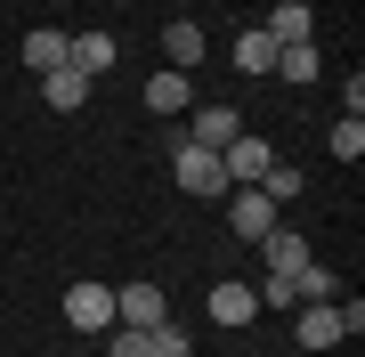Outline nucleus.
<instances>
[{"mask_svg":"<svg viewBox=\"0 0 365 357\" xmlns=\"http://www.w3.org/2000/svg\"><path fill=\"white\" fill-rule=\"evenodd\" d=\"M170 171H179V187H187V195H203V203H220V195H227V171H220V155H211V146L170 138Z\"/></svg>","mask_w":365,"mask_h":357,"instance_id":"f257e3e1","label":"nucleus"},{"mask_svg":"<svg viewBox=\"0 0 365 357\" xmlns=\"http://www.w3.org/2000/svg\"><path fill=\"white\" fill-rule=\"evenodd\" d=\"M106 357H155V349H146L138 325H114V333H106Z\"/></svg>","mask_w":365,"mask_h":357,"instance_id":"412c9836","label":"nucleus"},{"mask_svg":"<svg viewBox=\"0 0 365 357\" xmlns=\"http://www.w3.org/2000/svg\"><path fill=\"white\" fill-rule=\"evenodd\" d=\"M146 349H155V357H187V349H195V333H187V325H146Z\"/></svg>","mask_w":365,"mask_h":357,"instance_id":"6ab92c4d","label":"nucleus"},{"mask_svg":"<svg viewBox=\"0 0 365 357\" xmlns=\"http://www.w3.org/2000/svg\"><path fill=\"white\" fill-rule=\"evenodd\" d=\"M333 155H341V162H357V155H365V122H357V114H341V122H333Z\"/></svg>","mask_w":365,"mask_h":357,"instance_id":"aec40b11","label":"nucleus"},{"mask_svg":"<svg viewBox=\"0 0 365 357\" xmlns=\"http://www.w3.org/2000/svg\"><path fill=\"white\" fill-rule=\"evenodd\" d=\"M252 292H260V309H300V292H292L284 276H260V284H252Z\"/></svg>","mask_w":365,"mask_h":357,"instance_id":"4be33fe9","label":"nucleus"},{"mask_svg":"<svg viewBox=\"0 0 365 357\" xmlns=\"http://www.w3.org/2000/svg\"><path fill=\"white\" fill-rule=\"evenodd\" d=\"M57 66H66V33H57V25H33L25 33V73H57Z\"/></svg>","mask_w":365,"mask_h":357,"instance_id":"4468645a","label":"nucleus"},{"mask_svg":"<svg viewBox=\"0 0 365 357\" xmlns=\"http://www.w3.org/2000/svg\"><path fill=\"white\" fill-rule=\"evenodd\" d=\"M260 260H268V276H284V284H292V276H300V268H309V260H317V252H309V236H292V227H284V219H276V227H268V236H260Z\"/></svg>","mask_w":365,"mask_h":357,"instance_id":"39448f33","label":"nucleus"},{"mask_svg":"<svg viewBox=\"0 0 365 357\" xmlns=\"http://www.w3.org/2000/svg\"><path fill=\"white\" fill-rule=\"evenodd\" d=\"M227 227H235L244 244H260L268 227H276V203L260 195V187H227Z\"/></svg>","mask_w":365,"mask_h":357,"instance_id":"20e7f679","label":"nucleus"},{"mask_svg":"<svg viewBox=\"0 0 365 357\" xmlns=\"http://www.w3.org/2000/svg\"><path fill=\"white\" fill-rule=\"evenodd\" d=\"M317 33V16H309V0H276V16H268V41L284 49V41H309Z\"/></svg>","mask_w":365,"mask_h":357,"instance_id":"dca6fc26","label":"nucleus"},{"mask_svg":"<svg viewBox=\"0 0 365 357\" xmlns=\"http://www.w3.org/2000/svg\"><path fill=\"white\" fill-rule=\"evenodd\" d=\"M41 98H49L57 114H73V106H90V81H81L73 66H57V73H41Z\"/></svg>","mask_w":365,"mask_h":357,"instance_id":"2eb2a0df","label":"nucleus"},{"mask_svg":"<svg viewBox=\"0 0 365 357\" xmlns=\"http://www.w3.org/2000/svg\"><path fill=\"white\" fill-rule=\"evenodd\" d=\"M57 317H66L73 333H114V292L81 276V284H66V301H57Z\"/></svg>","mask_w":365,"mask_h":357,"instance_id":"f03ea898","label":"nucleus"},{"mask_svg":"<svg viewBox=\"0 0 365 357\" xmlns=\"http://www.w3.org/2000/svg\"><path fill=\"white\" fill-rule=\"evenodd\" d=\"M179 138H187V146H211V155H220V146H235V138H244V114H235V106H195Z\"/></svg>","mask_w":365,"mask_h":357,"instance_id":"7ed1b4c3","label":"nucleus"},{"mask_svg":"<svg viewBox=\"0 0 365 357\" xmlns=\"http://www.w3.org/2000/svg\"><path fill=\"white\" fill-rule=\"evenodd\" d=\"M227 57H235V73H276V41H268V25L235 33V41H227Z\"/></svg>","mask_w":365,"mask_h":357,"instance_id":"f8f14e48","label":"nucleus"},{"mask_svg":"<svg viewBox=\"0 0 365 357\" xmlns=\"http://www.w3.org/2000/svg\"><path fill=\"white\" fill-rule=\"evenodd\" d=\"M114 57H122L114 33H73V41H66V66H73L81 81H106V73H114Z\"/></svg>","mask_w":365,"mask_h":357,"instance_id":"423d86ee","label":"nucleus"},{"mask_svg":"<svg viewBox=\"0 0 365 357\" xmlns=\"http://www.w3.org/2000/svg\"><path fill=\"white\" fill-rule=\"evenodd\" d=\"M252 317H260V292H252V284H211V325H252Z\"/></svg>","mask_w":365,"mask_h":357,"instance_id":"9b49d317","label":"nucleus"},{"mask_svg":"<svg viewBox=\"0 0 365 357\" xmlns=\"http://www.w3.org/2000/svg\"><path fill=\"white\" fill-rule=\"evenodd\" d=\"M268 162H276V146H268V138H252V130L235 138V146H220V171H227V187H252V179L268 171Z\"/></svg>","mask_w":365,"mask_h":357,"instance_id":"6e6552de","label":"nucleus"},{"mask_svg":"<svg viewBox=\"0 0 365 357\" xmlns=\"http://www.w3.org/2000/svg\"><path fill=\"white\" fill-rule=\"evenodd\" d=\"M252 187H260V195H268V203H292V195H300V187H309V179H300V171H292V162H268V171H260V179H252Z\"/></svg>","mask_w":365,"mask_h":357,"instance_id":"a211bd4d","label":"nucleus"},{"mask_svg":"<svg viewBox=\"0 0 365 357\" xmlns=\"http://www.w3.org/2000/svg\"><path fill=\"white\" fill-rule=\"evenodd\" d=\"M300 349H333V341H349L341 333V301H300Z\"/></svg>","mask_w":365,"mask_h":357,"instance_id":"9d476101","label":"nucleus"},{"mask_svg":"<svg viewBox=\"0 0 365 357\" xmlns=\"http://www.w3.org/2000/svg\"><path fill=\"white\" fill-rule=\"evenodd\" d=\"M187 106H195V90H187V73H155V81H146V114H187Z\"/></svg>","mask_w":365,"mask_h":357,"instance_id":"ddd939ff","label":"nucleus"},{"mask_svg":"<svg viewBox=\"0 0 365 357\" xmlns=\"http://www.w3.org/2000/svg\"><path fill=\"white\" fill-rule=\"evenodd\" d=\"M276 73H284L292 90H309V81H317V49H309V41H284V49H276Z\"/></svg>","mask_w":365,"mask_h":357,"instance_id":"f3484780","label":"nucleus"},{"mask_svg":"<svg viewBox=\"0 0 365 357\" xmlns=\"http://www.w3.org/2000/svg\"><path fill=\"white\" fill-rule=\"evenodd\" d=\"M163 57H170V73H195L203 57H211V41H203L195 16H170V25H163Z\"/></svg>","mask_w":365,"mask_h":357,"instance_id":"0eeeda50","label":"nucleus"},{"mask_svg":"<svg viewBox=\"0 0 365 357\" xmlns=\"http://www.w3.org/2000/svg\"><path fill=\"white\" fill-rule=\"evenodd\" d=\"M163 317H170L163 284H122V292H114V325H138V333H146V325H163Z\"/></svg>","mask_w":365,"mask_h":357,"instance_id":"1a4fd4ad","label":"nucleus"}]
</instances>
